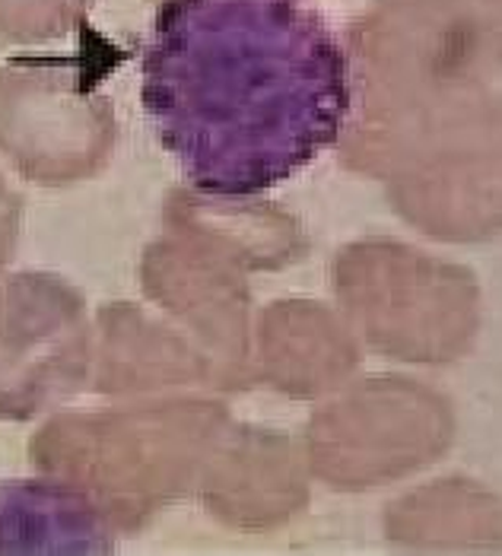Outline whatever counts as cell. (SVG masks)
Listing matches in <instances>:
<instances>
[{
	"mask_svg": "<svg viewBox=\"0 0 502 556\" xmlns=\"http://www.w3.org/2000/svg\"><path fill=\"white\" fill-rule=\"evenodd\" d=\"M80 302L58 280L16 277L3 296L0 417H29L80 376Z\"/></svg>",
	"mask_w": 502,
	"mask_h": 556,
	"instance_id": "obj_3",
	"label": "cell"
},
{
	"mask_svg": "<svg viewBox=\"0 0 502 556\" xmlns=\"http://www.w3.org/2000/svg\"><path fill=\"white\" fill-rule=\"evenodd\" d=\"M102 58H16L0 67V153L39 185L80 181L115 147Z\"/></svg>",
	"mask_w": 502,
	"mask_h": 556,
	"instance_id": "obj_2",
	"label": "cell"
},
{
	"mask_svg": "<svg viewBox=\"0 0 502 556\" xmlns=\"http://www.w3.org/2000/svg\"><path fill=\"white\" fill-rule=\"evenodd\" d=\"M109 515L61 480L0 483V554H112Z\"/></svg>",
	"mask_w": 502,
	"mask_h": 556,
	"instance_id": "obj_4",
	"label": "cell"
},
{
	"mask_svg": "<svg viewBox=\"0 0 502 556\" xmlns=\"http://www.w3.org/2000/svg\"><path fill=\"white\" fill-rule=\"evenodd\" d=\"M143 109L194 191L242 201L343 134L350 61L302 0H163Z\"/></svg>",
	"mask_w": 502,
	"mask_h": 556,
	"instance_id": "obj_1",
	"label": "cell"
},
{
	"mask_svg": "<svg viewBox=\"0 0 502 556\" xmlns=\"http://www.w3.org/2000/svg\"><path fill=\"white\" fill-rule=\"evenodd\" d=\"M89 0H0V39L42 42L71 33Z\"/></svg>",
	"mask_w": 502,
	"mask_h": 556,
	"instance_id": "obj_5",
	"label": "cell"
},
{
	"mask_svg": "<svg viewBox=\"0 0 502 556\" xmlns=\"http://www.w3.org/2000/svg\"><path fill=\"white\" fill-rule=\"evenodd\" d=\"M13 229H16V198L7 191V185H3V178H0V261L10 252Z\"/></svg>",
	"mask_w": 502,
	"mask_h": 556,
	"instance_id": "obj_6",
	"label": "cell"
}]
</instances>
